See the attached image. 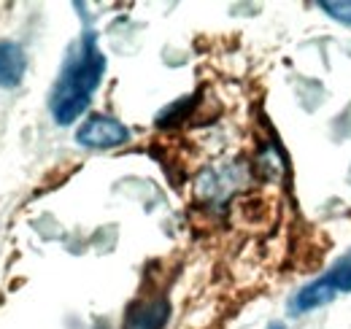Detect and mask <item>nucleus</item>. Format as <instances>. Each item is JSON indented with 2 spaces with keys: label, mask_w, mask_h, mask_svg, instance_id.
Wrapping results in <instances>:
<instances>
[{
  "label": "nucleus",
  "mask_w": 351,
  "mask_h": 329,
  "mask_svg": "<svg viewBox=\"0 0 351 329\" xmlns=\"http://www.w3.org/2000/svg\"><path fill=\"white\" fill-rule=\"evenodd\" d=\"M106 73V54L97 46V33L87 30L79 43L71 49L54 89L49 97V111L60 127L73 124L92 103L95 89L103 82Z\"/></svg>",
  "instance_id": "1"
},
{
  "label": "nucleus",
  "mask_w": 351,
  "mask_h": 329,
  "mask_svg": "<svg viewBox=\"0 0 351 329\" xmlns=\"http://www.w3.org/2000/svg\"><path fill=\"white\" fill-rule=\"evenodd\" d=\"M351 291V251L338 259L324 276H319L316 281H311L300 289L292 300H289V308L292 313H311L316 308H324L330 305L338 294H349Z\"/></svg>",
  "instance_id": "2"
},
{
  "label": "nucleus",
  "mask_w": 351,
  "mask_h": 329,
  "mask_svg": "<svg viewBox=\"0 0 351 329\" xmlns=\"http://www.w3.org/2000/svg\"><path fill=\"white\" fill-rule=\"evenodd\" d=\"M130 141V130L119 119L95 114L76 130V143L84 149H117Z\"/></svg>",
  "instance_id": "3"
},
{
  "label": "nucleus",
  "mask_w": 351,
  "mask_h": 329,
  "mask_svg": "<svg viewBox=\"0 0 351 329\" xmlns=\"http://www.w3.org/2000/svg\"><path fill=\"white\" fill-rule=\"evenodd\" d=\"M171 316V305L165 297H154L146 302L132 305L128 319H125V329H162Z\"/></svg>",
  "instance_id": "4"
},
{
  "label": "nucleus",
  "mask_w": 351,
  "mask_h": 329,
  "mask_svg": "<svg viewBox=\"0 0 351 329\" xmlns=\"http://www.w3.org/2000/svg\"><path fill=\"white\" fill-rule=\"evenodd\" d=\"M27 71V54L19 43L0 41V86L14 89L19 86Z\"/></svg>",
  "instance_id": "5"
},
{
  "label": "nucleus",
  "mask_w": 351,
  "mask_h": 329,
  "mask_svg": "<svg viewBox=\"0 0 351 329\" xmlns=\"http://www.w3.org/2000/svg\"><path fill=\"white\" fill-rule=\"evenodd\" d=\"M319 8H322L330 19H338L341 25H349L351 27V0H338V3H332V0H322Z\"/></svg>",
  "instance_id": "6"
},
{
  "label": "nucleus",
  "mask_w": 351,
  "mask_h": 329,
  "mask_svg": "<svg viewBox=\"0 0 351 329\" xmlns=\"http://www.w3.org/2000/svg\"><path fill=\"white\" fill-rule=\"evenodd\" d=\"M267 329H287V327H284V324H270Z\"/></svg>",
  "instance_id": "7"
}]
</instances>
